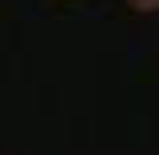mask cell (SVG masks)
I'll list each match as a JSON object with an SVG mask.
<instances>
[{
  "mask_svg": "<svg viewBox=\"0 0 159 155\" xmlns=\"http://www.w3.org/2000/svg\"><path fill=\"white\" fill-rule=\"evenodd\" d=\"M131 12H143V16H151V12H159V0H123Z\"/></svg>",
  "mask_w": 159,
  "mask_h": 155,
  "instance_id": "6da1fadb",
  "label": "cell"
}]
</instances>
